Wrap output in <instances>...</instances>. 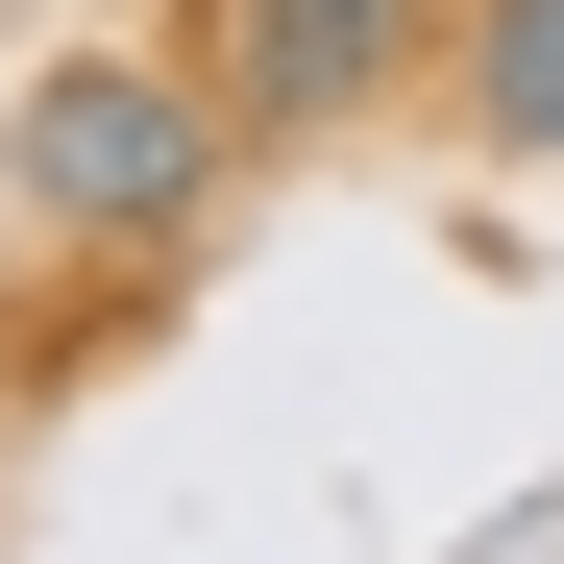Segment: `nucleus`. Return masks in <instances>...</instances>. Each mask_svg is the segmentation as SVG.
<instances>
[{"label":"nucleus","instance_id":"nucleus-3","mask_svg":"<svg viewBox=\"0 0 564 564\" xmlns=\"http://www.w3.org/2000/svg\"><path fill=\"white\" fill-rule=\"evenodd\" d=\"M442 74L491 172H564V0H442Z\"/></svg>","mask_w":564,"mask_h":564},{"label":"nucleus","instance_id":"nucleus-2","mask_svg":"<svg viewBox=\"0 0 564 564\" xmlns=\"http://www.w3.org/2000/svg\"><path fill=\"white\" fill-rule=\"evenodd\" d=\"M172 50L221 74L246 148H344V123H393L442 74V0H172Z\"/></svg>","mask_w":564,"mask_h":564},{"label":"nucleus","instance_id":"nucleus-1","mask_svg":"<svg viewBox=\"0 0 564 564\" xmlns=\"http://www.w3.org/2000/svg\"><path fill=\"white\" fill-rule=\"evenodd\" d=\"M0 172H25L50 246H99V270H197L221 197H246V123H221L197 50H50L25 123H0Z\"/></svg>","mask_w":564,"mask_h":564}]
</instances>
